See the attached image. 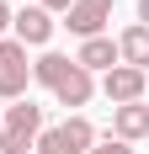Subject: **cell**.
<instances>
[{
	"label": "cell",
	"instance_id": "obj_1",
	"mask_svg": "<svg viewBox=\"0 0 149 154\" xmlns=\"http://www.w3.org/2000/svg\"><path fill=\"white\" fill-rule=\"evenodd\" d=\"M37 133H43V106H32L27 96L11 101L0 117V154H32Z\"/></svg>",
	"mask_w": 149,
	"mask_h": 154
},
{
	"label": "cell",
	"instance_id": "obj_2",
	"mask_svg": "<svg viewBox=\"0 0 149 154\" xmlns=\"http://www.w3.org/2000/svg\"><path fill=\"white\" fill-rule=\"evenodd\" d=\"M32 80V59L16 37H0V101H21Z\"/></svg>",
	"mask_w": 149,
	"mask_h": 154
},
{
	"label": "cell",
	"instance_id": "obj_3",
	"mask_svg": "<svg viewBox=\"0 0 149 154\" xmlns=\"http://www.w3.org/2000/svg\"><path fill=\"white\" fill-rule=\"evenodd\" d=\"M53 27H59V21H53L43 5H32V0L21 5V11H11V37H16L21 48H48Z\"/></svg>",
	"mask_w": 149,
	"mask_h": 154
},
{
	"label": "cell",
	"instance_id": "obj_4",
	"mask_svg": "<svg viewBox=\"0 0 149 154\" xmlns=\"http://www.w3.org/2000/svg\"><path fill=\"white\" fill-rule=\"evenodd\" d=\"M106 21H112V0H74L64 11V27L85 43V37H106Z\"/></svg>",
	"mask_w": 149,
	"mask_h": 154
},
{
	"label": "cell",
	"instance_id": "obj_5",
	"mask_svg": "<svg viewBox=\"0 0 149 154\" xmlns=\"http://www.w3.org/2000/svg\"><path fill=\"white\" fill-rule=\"evenodd\" d=\"M144 91H149V75H138V69H128V64H117V69H106V75H101V96L112 101V106L144 101Z\"/></svg>",
	"mask_w": 149,
	"mask_h": 154
},
{
	"label": "cell",
	"instance_id": "obj_6",
	"mask_svg": "<svg viewBox=\"0 0 149 154\" xmlns=\"http://www.w3.org/2000/svg\"><path fill=\"white\" fill-rule=\"evenodd\" d=\"M106 138H122V143H138V138H149V106H144V101L112 106V133H106Z\"/></svg>",
	"mask_w": 149,
	"mask_h": 154
},
{
	"label": "cell",
	"instance_id": "obj_7",
	"mask_svg": "<svg viewBox=\"0 0 149 154\" xmlns=\"http://www.w3.org/2000/svg\"><path fill=\"white\" fill-rule=\"evenodd\" d=\"M117 64H128V69H138V75H149V27H122L117 37Z\"/></svg>",
	"mask_w": 149,
	"mask_h": 154
},
{
	"label": "cell",
	"instance_id": "obj_8",
	"mask_svg": "<svg viewBox=\"0 0 149 154\" xmlns=\"http://www.w3.org/2000/svg\"><path fill=\"white\" fill-rule=\"evenodd\" d=\"M74 64H80L85 75H106V69H117V43H112V37H85L80 53H74Z\"/></svg>",
	"mask_w": 149,
	"mask_h": 154
},
{
	"label": "cell",
	"instance_id": "obj_9",
	"mask_svg": "<svg viewBox=\"0 0 149 154\" xmlns=\"http://www.w3.org/2000/svg\"><path fill=\"white\" fill-rule=\"evenodd\" d=\"M90 96H96V75H85L80 64H69V75L53 85V101H59V106H85Z\"/></svg>",
	"mask_w": 149,
	"mask_h": 154
},
{
	"label": "cell",
	"instance_id": "obj_10",
	"mask_svg": "<svg viewBox=\"0 0 149 154\" xmlns=\"http://www.w3.org/2000/svg\"><path fill=\"white\" fill-rule=\"evenodd\" d=\"M59 138H64V154H90V149H96V128L74 112V117L59 122Z\"/></svg>",
	"mask_w": 149,
	"mask_h": 154
},
{
	"label": "cell",
	"instance_id": "obj_11",
	"mask_svg": "<svg viewBox=\"0 0 149 154\" xmlns=\"http://www.w3.org/2000/svg\"><path fill=\"white\" fill-rule=\"evenodd\" d=\"M69 53H43V59H37V64H32V80H37V85H48V91H53V85H59V80L64 75H69Z\"/></svg>",
	"mask_w": 149,
	"mask_h": 154
},
{
	"label": "cell",
	"instance_id": "obj_12",
	"mask_svg": "<svg viewBox=\"0 0 149 154\" xmlns=\"http://www.w3.org/2000/svg\"><path fill=\"white\" fill-rule=\"evenodd\" d=\"M90 154H133V143H122V138H96Z\"/></svg>",
	"mask_w": 149,
	"mask_h": 154
},
{
	"label": "cell",
	"instance_id": "obj_13",
	"mask_svg": "<svg viewBox=\"0 0 149 154\" xmlns=\"http://www.w3.org/2000/svg\"><path fill=\"white\" fill-rule=\"evenodd\" d=\"M32 5H43V11H48V16H53V11H69L74 0H32Z\"/></svg>",
	"mask_w": 149,
	"mask_h": 154
},
{
	"label": "cell",
	"instance_id": "obj_14",
	"mask_svg": "<svg viewBox=\"0 0 149 154\" xmlns=\"http://www.w3.org/2000/svg\"><path fill=\"white\" fill-rule=\"evenodd\" d=\"M5 32H11V5L0 0V37H5Z\"/></svg>",
	"mask_w": 149,
	"mask_h": 154
},
{
	"label": "cell",
	"instance_id": "obj_15",
	"mask_svg": "<svg viewBox=\"0 0 149 154\" xmlns=\"http://www.w3.org/2000/svg\"><path fill=\"white\" fill-rule=\"evenodd\" d=\"M138 27H149V0H138Z\"/></svg>",
	"mask_w": 149,
	"mask_h": 154
}]
</instances>
